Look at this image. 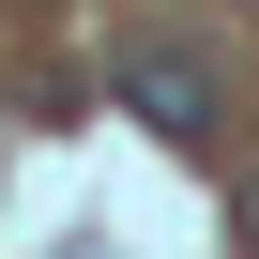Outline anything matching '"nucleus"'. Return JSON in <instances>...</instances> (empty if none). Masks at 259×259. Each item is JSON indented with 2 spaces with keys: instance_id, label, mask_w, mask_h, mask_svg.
Wrapping results in <instances>:
<instances>
[{
  "instance_id": "f257e3e1",
  "label": "nucleus",
  "mask_w": 259,
  "mask_h": 259,
  "mask_svg": "<svg viewBox=\"0 0 259 259\" xmlns=\"http://www.w3.org/2000/svg\"><path fill=\"white\" fill-rule=\"evenodd\" d=\"M107 92L138 107L153 138H183V153H198L213 122H229V92H213V61H183V46H122V61H107Z\"/></svg>"
},
{
  "instance_id": "f03ea898",
  "label": "nucleus",
  "mask_w": 259,
  "mask_h": 259,
  "mask_svg": "<svg viewBox=\"0 0 259 259\" xmlns=\"http://www.w3.org/2000/svg\"><path fill=\"white\" fill-rule=\"evenodd\" d=\"M244 229H259V183H244Z\"/></svg>"
}]
</instances>
